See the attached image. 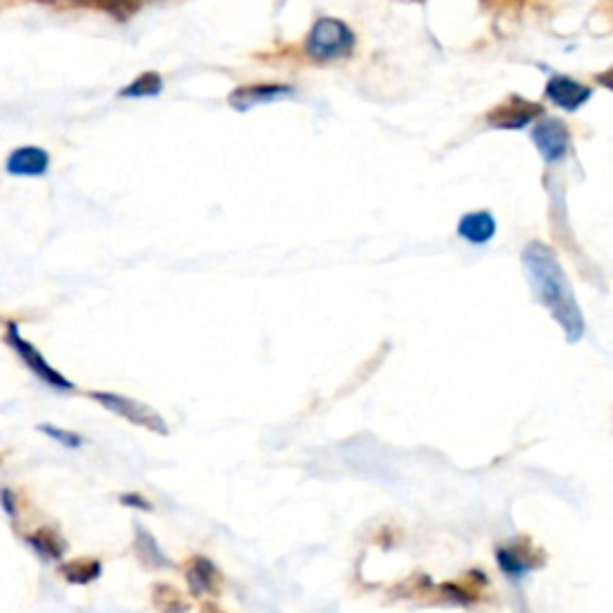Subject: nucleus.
Masks as SVG:
<instances>
[{"mask_svg":"<svg viewBox=\"0 0 613 613\" xmlns=\"http://www.w3.org/2000/svg\"><path fill=\"white\" fill-rule=\"evenodd\" d=\"M520 259H523V269L534 300L561 326L568 343H578L585 336V314H582L573 285L558 262L556 252L544 242L534 240L527 242Z\"/></svg>","mask_w":613,"mask_h":613,"instance_id":"f257e3e1","label":"nucleus"},{"mask_svg":"<svg viewBox=\"0 0 613 613\" xmlns=\"http://www.w3.org/2000/svg\"><path fill=\"white\" fill-rule=\"evenodd\" d=\"M352 46H355V34L348 24L336 20V17H321L314 22L312 32L307 34L305 51L312 60H338L350 56Z\"/></svg>","mask_w":613,"mask_h":613,"instance_id":"f03ea898","label":"nucleus"},{"mask_svg":"<svg viewBox=\"0 0 613 613\" xmlns=\"http://www.w3.org/2000/svg\"><path fill=\"white\" fill-rule=\"evenodd\" d=\"M5 343H8L10 348L15 350V355L20 357L24 367H27L29 372L36 376V379L44 381L46 386H51L53 391H58V393L75 391V384H72L68 376L60 374L56 367H51V364H48V360L44 355H41L39 348H36L34 343H29L27 338L22 336L20 326H17L15 321H10V324H8V331H5Z\"/></svg>","mask_w":613,"mask_h":613,"instance_id":"7ed1b4c3","label":"nucleus"},{"mask_svg":"<svg viewBox=\"0 0 613 613\" xmlns=\"http://www.w3.org/2000/svg\"><path fill=\"white\" fill-rule=\"evenodd\" d=\"M91 398H94L101 408L123 417V420L135 424V427L147 429L151 434H161V436L168 434V424L163 422L159 412L149 408V405L139 403L135 398H127L123 393H111V391H94L91 393Z\"/></svg>","mask_w":613,"mask_h":613,"instance_id":"20e7f679","label":"nucleus"},{"mask_svg":"<svg viewBox=\"0 0 613 613\" xmlns=\"http://www.w3.org/2000/svg\"><path fill=\"white\" fill-rule=\"evenodd\" d=\"M532 142L539 154H542V159L551 163L566 156V151L570 147V132L561 120L544 118L534 125Z\"/></svg>","mask_w":613,"mask_h":613,"instance_id":"39448f33","label":"nucleus"},{"mask_svg":"<svg viewBox=\"0 0 613 613\" xmlns=\"http://www.w3.org/2000/svg\"><path fill=\"white\" fill-rule=\"evenodd\" d=\"M592 89L585 84L570 80L566 75H554L546 82V99L556 103L563 111H578L582 103L590 101Z\"/></svg>","mask_w":613,"mask_h":613,"instance_id":"423d86ee","label":"nucleus"},{"mask_svg":"<svg viewBox=\"0 0 613 613\" xmlns=\"http://www.w3.org/2000/svg\"><path fill=\"white\" fill-rule=\"evenodd\" d=\"M290 87H283V84H252V87H240L230 94V106L235 111L245 113L254 106H262V103H271L283 99L285 94H290Z\"/></svg>","mask_w":613,"mask_h":613,"instance_id":"0eeeda50","label":"nucleus"},{"mask_svg":"<svg viewBox=\"0 0 613 613\" xmlns=\"http://www.w3.org/2000/svg\"><path fill=\"white\" fill-rule=\"evenodd\" d=\"M539 113H542V108H539L537 103L513 99L511 103H506L499 111L489 115V125L501 127V130H520V127H525L532 118H537Z\"/></svg>","mask_w":613,"mask_h":613,"instance_id":"6e6552de","label":"nucleus"},{"mask_svg":"<svg viewBox=\"0 0 613 613\" xmlns=\"http://www.w3.org/2000/svg\"><path fill=\"white\" fill-rule=\"evenodd\" d=\"M5 168L17 178H39L48 171V154L39 147H20L8 156Z\"/></svg>","mask_w":613,"mask_h":613,"instance_id":"1a4fd4ad","label":"nucleus"},{"mask_svg":"<svg viewBox=\"0 0 613 613\" xmlns=\"http://www.w3.org/2000/svg\"><path fill=\"white\" fill-rule=\"evenodd\" d=\"M458 235L470 245H487L496 235V218L489 211H470L458 221Z\"/></svg>","mask_w":613,"mask_h":613,"instance_id":"9d476101","label":"nucleus"},{"mask_svg":"<svg viewBox=\"0 0 613 613\" xmlns=\"http://www.w3.org/2000/svg\"><path fill=\"white\" fill-rule=\"evenodd\" d=\"M494 558H496V563H499L501 573L513 582L525 580L534 568H539L537 561H534L532 556H527V554H523V551L513 549V546H508V544L496 546Z\"/></svg>","mask_w":613,"mask_h":613,"instance_id":"9b49d317","label":"nucleus"},{"mask_svg":"<svg viewBox=\"0 0 613 613\" xmlns=\"http://www.w3.org/2000/svg\"><path fill=\"white\" fill-rule=\"evenodd\" d=\"M216 566L214 561L204 556H194L190 568H187V585L194 597H202V594L211 592L216 585Z\"/></svg>","mask_w":613,"mask_h":613,"instance_id":"f8f14e48","label":"nucleus"},{"mask_svg":"<svg viewBox=\"0 0 613 613\" xmlns=\"http://www.w3.org/2000/svg\"><path fill=\"white\" fill-rule=\"evenodd\" d=\"M135 551L144 566H149V568L171 566V561H168V556L161 551V546L159 542H156L154 534H151L149 530H144L142 525H135Z\"/></svg>","mask_w":613,"mask_h":613,"instance_id":"ddd939ff","label":"nucleus"},{"mask_svg":"<svg viewBox=\"0 0 613 613\" xmlns=\"http://www.w3.org/2000/svg\"><path fill=\"white\" fill-rule=\"evenodd\" d=\"M27 544L29 549L46 563H58L65 554V542L53 530H39L34 534H27Z\"/></svg>","mask_w":613,"mask_h":613,"instance_id":"4468645a","label":"nucleus"},{"mask_svg":"<svg viewBox=\"0 0 613 613\" xmlns=\"http://www.w3.org/2000/svg\"><path fill=\"white\" fill-rule=\"evenodd\" d=\"M63 578L70 585H89V582L101 578V563L99 561H72L60 568Z\"/></svg>","mask_w":613,"mask_h":613,"instance_id":"2eb2a0df","label":"nucleus"},{"mask_svg":"<svg viewBox=\"0 0 613 613\" xmlns=\"http://www.w3.org/2000/svg\"><path fill=\"white\" fill-rule=\"evenodd\" d=\"M161 89H163L161 77L156 75V72H147V75L137 77L130 87H125L123 91H120V96H123V99H144V96L161 94Z\"/></svg>","mask_w":613,"mask_h":613,"instance_id":"dca6fc26","label":"nucleus"},{"mask_svg":"<svg viewBox=\"0 0 613 613\" xmlns=\"http://www.w3.org/2000/svg\"><path fill=\"white\" fill-rule=\"evenodd\" d=\"M36 429H39L41 434H46L48 439L58 441L60 446L68 448V451H77V448L84 446V439H82L80 434L68 432V429H60V427H56V424H39V427H36Z\"/></svg>","mask_w":613,"mask_h":613,"instance_id":"f3484780","label":"nucleus"},{"mask_svg":"<svg viewBox=\"0 0 613 613\" xmlns=\"http://www.w3.org/2000/svg\"><path fill=\"white\" fill-rule=\"evenodd\" d=\"M120 503L127 508H137V511H147V513L154 511V506H151L142 494H123L120 496Z\"/></svg>","mask_w":613,"mask_h":613,"instance_id":"a211bd4d","label":"nucleus"},{"mask_svg":"<svg viewBox=\"0 0 613 613\" xmlns=\"http://www.w3.org/2000/svg\"><path fill=\"white\" fill-rule=\"evenodd\" d=\"M0 506H3V511L10 515L12 520L17 518V499H15V491L12 489H0Z\"/></svg>","mask_w":613,"mask_h":613,"instance_id":"6ab92c4d","label":"nucleus"},{"mask_svg":"<svg viewBox=\"0 0 613 613\" xmlns=\"http://www.w3.org/2000/svg\"><path fill=\"white\" fill-rule=\"evenodd\" d=\"M75 3H82V5H87V3H96V0H75Z\"/></svg>","mask_w":613,"mask_h":613,"instance_id":"aec40b11","label":"nucleus"}]
</instances>
